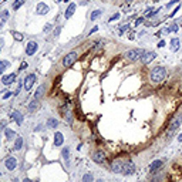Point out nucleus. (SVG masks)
<instances>
[{"label":"nucleus","mask_w":182,"mask_h":182,"mask_svg":"<svg viewBox=\"0 0 182 182\" xmlns=\"http://www.w3.org/2000/svg\"><path fill=\"white\" fill-rule=\"evenodd\" d=\"M168 30H169V31H174V33H175V31H178V24H176V23L171 24V27L168 29Z\"/></svg>","instance_id":"nucleus-30"},{"label":"nucleus","mask_w":182,"mask_h":182,"mask_svg":"<svg viewBox=\"0 0 182 182\" xmlns=\"http://www.w3.org/2000/svg\"><path fill=\"white\" fill-rule=\"evenodd\" d=\"M22 147H23V138L22 137H17V138H16V142H14V149L16 151H20Z\"/></svg>","instance_id":"nucleus-22"},{"label":"nucleus","mask_w":182,"mask_h":182,"mask_svg":"<svg viewBox=\"0 0 182 182\" xmlns=\"http://www.w3.org/2000/svg\"><path fill=\"white\" fill-rule=\"evenodd\" d=\"M101 14H102V12H101V10H94V12L91 13V16H90V19H91V20H97V19H98V17H100V16H101Z\"/></svg>","instance_id":"nucleus-26"},{"label":"nucleus","mask_w":182,"mask_h":182,"mask_svg":"<svg viewBox=\"0 0 182 182\" xmlns=\"http://www.w3.org/2000/svg\"><path fill=\"white\" fill-rule=\"evenodd\" d=\"M10 117H12V120H14L16 122H17V125H22L23 120H24L23 114H22V112H19V111H12V112H10Z\"/></svg>","instance_id":"nucleus-13"},{"label":"nucleus","mask_w":182,"mask_h":182,"mask_svg":"<svg viewBox=\"0 0 182 182\" xmlns=\"http://www.w3.org/2000/svg\"><path fill=\"white\" fill-rule=\"evenodd\" d=\"M36 13L40 16L47 14V13H49V6H47L46 3H39L37 7H36Z\"/></svg>","instance_id":"nucleus-14"},{"label":"nucleus","mask_w":182,"mask_h":182,"mask_svg":"<svg viewBox=\"0 0 182 182\" xmlns=\"http://www.w3.org/2000/svg\"><path fill=\"white\" fill-rule=\"evenodd\" d=\"M83 182H96L94 181V176L91 175V174H86V175H83V179H81Z\"/></svg>","instance_id":"nucleus-27"},{"label":"nucleus","mask_w":182,"mask_h":182,"mask_svg":"<svg viewBox=\"0 0 182 182\" xmlns=\"http://www.w3.org/2000/svg\"><path fill=\"white\" fill-rule=\"evenodd\" d=\"M60 30H61V29H60V27H59V29H57V30H56V31H54V34H56V36H59V33H60Z\"/></svg>","instance_id":"nucleus-42"},{"label":"nucleus","mask_w":182,"mask_h":182,"mask_svg":"<svg viewBox=\"0 0 182 182\" xmlns=\"http://www.w3.org/2000/svg\"><path fill=\"white\" fill-rule=\"evenodd\" d=\"M158 47H159V49H162V47H165V41H164V40H161L159 43H158Z\"/></svg>","instance_id":"nucleus-36"},{"label":"nucleus","mask_w":182,"mask_h":182,"mask_svg":"<svg viewBox=\"0 0 182 182\" xmlns=\"http://www.w3.org/2000/svg\"><path fill=\"white\" fill-rule=\"evenodd\" d=\"M50 29H51V26L50 24H47V26H44V31H49Z\"/></svg>","instance_id":"nucleus-39"},{"label":"nucleus","mask_w":182,"mask_h":182,"mask_svg":"<svg viewBox=\"0 0 182 182\" xmlns=\"http://www.w3.org/2000/svg\"><path fill=\"white\" fill-rule=\"evenodd\" d=\"M178 141H179V142H182V134H179V137H178Z\"/></svg>","instance_id":"nucleus-44"},{"label":"nucleus","mask_w":182,"mask_h":182,"mask_svg":"<svg viewBox=\"0 0 182 182\" xmlns=\"http://www.w3.org/2000/svg\"><path fill=\"white\" fill-rule=\"evenodd\" d=\"M37 50H39V44L36 43V41H30V43L26 46V54H27V56H34Z\"/></svg>","instance_id":"nucleus-8"},{"label":"nucleus","mask_w":182,"mask_h":182,"mask_svg":"<svg viewBox=\"0 0 182 182\" xmlns=\"http://www.w3.org/2000/svg\"><path fill=\"white\" fill-rule=\"evenodd\" d=\"M162 165H164V161L162 159H155V161H152V162L149 164V172H151V174L158 172V171L162 168Z\"/></svg>","instance_id":"nucleus-7"},{"label":"nucleus","mask_w":182,"mask_h":182,"mask_svg":"<svg viewBox=\"0 0 182 182\" xmlns=\"http://www.w3.org/2000/svg\"><path fill=\"white\" fill-rule=\"evenodd\" d=\"M118 17H120V14H118V13H115V14H114V16H112L111 19H110V22H114V20H117V19H118Z\"/></svg>","instance_id":"nucleus-34"},{"label":"nucleus","mask_w":182,"mask_h":182,"mask_svg":"<svg viewBox=\"0 0 182 182\" xmlns=\"http://www.w3.org/2000/svg\"><path fill=\"white\" fill-rule=\"evenodd\" d=\"M182 124V114H178L176 117H174L172 120H171V124H169V128H168V133H167V137L169 138L171 135H172L174 133H175L176 130H178L179 127H181Z\"/></svg>","instance_id":"nucleus-2"},{"label":"nucleus","mask_w":182,"mask_h":182,"mask_svg":"<svg viewBox=\"0 0 182 182\" xmlns=\"http://www.w3.org/2000/svg\"><path fill=\"white\" fill-rule=\"evenodd\" d=\"M125 2H128V3H131V2H134V0H125Z\"/></svg>","instance_id":"nucleus-47"},{"label":"nucleus","mask_w":182,"mask_h":182,"mask_svg":"<svg viewBox=\"0 0 182 182\" xmlns=\"http://www.w3.org/2000/svg\"><path fill=\"white\" fill-rule=\"evenodd\" d=\"M2 26H3V23H2V22H0V27H2Z\"/></svg>","instance_id":"nucleus-49"},{"label":"nucleus","mask_w":182,"mask_h":182,"mask_svg":"<svg viewBox=\"0 0 182 182\" xmlns=\"http://www.w3.org/2000/svg\"><path fill=\"white\" fill-rule=\"evenodd\" d=\"M97 30H98V27H97V26H96V27H94V29H93V30L90 31V34H91V33H96V31H97Z\"/></svg>","instance_id":"nucleus-40"},{"label":"nucleus","mask_w":182,"mask_h":182,"mask_svg":"<svg viewBox=\"0 0 182 182\" xmlns=\"http://www.w3.org/2000/svg\"><path fill=\"white\" fill-rule=\"evenodd\" d=\"M137 171L135 164L130 159H125L124 161V167H122V175H133L134 172Z\"/></svg>","instance_id":"nucleus-4"},{"label":"nucleus","mask_w":182,"mask_h":182,"mask_svg":"<svg viewBox=\"0 0 182 182\" xmlns=\"http://www.w3.org/2000/svg\"><path fill=\"white\" fill-rule=\"evenodd\" d=\"M142 23H144V17H138V19L135 20V23H134V24H135V26H139V24H142Z\"/></svg>","instance_id":"nucleus-31"},{"label":"nucleus","mask_w":182,"mask_h":182,"mask_svg":"<svg viewBox=\"0 0 182 182\" xmlns=\"http://www.w3.org/2000/svg\"><path fill=\"white\" fill-rule=\"evenodd\" d=\"M161 181H162V176H159V175H157V176L152 178V182H161Z\"/></svg>","instance_id":"nucleus-32"},{"label":"nucleus","mask_w":182,"mask_h":182,"mask_svg":"<svg viewBox=\"0 0 182 182\" xmlns=\"http://www.w3.org/2000/svg\"><path fill=\"white\" fill-rule=\"evenodd\" d=\"M105 152H102V151H96L93 154V161L96 164H104L105 162Z\"/></svg>","instance_id":"nucleus-11"},{"label":"nucleus","mask_w":182,"mask_h":182,"mask_svg":"<svg viewBox=\"0 0 182 182\" xmlns=\"http://www.w3.org/2000/svg\"><path fill=\"white\" fill-rule=\"evenodd\" d=\"M4 128V121H2V122H0V130H3Z\"/></svg>","instance_id":"nucleus-41"},{"label":"nucleus","mask_w":182,"mask_h":182,"mask_svg":"<svg viewBox=\"0 0 182 182\" xmlns=\"http://www.w3.org/2000/svg\"><path fill=\"white\" fill-rule=\"evenodd\" d=\"M23 182H33V181H31V179H29V178H24V179H23Z\"/></svg>","instance_id":"nucleus-43"},{"label":"nucleus","mask_w":182,"mask_h":182,"mask_svg":"<svg viewBox=\"0 0 182 182\" xmlns=\"http://www.w3.org/2000/svg\"><path fill=\"white\" fill-rule=\"evenodd\" d=\"M176 12H179V6H178V7H176V9H175V10H174V12H172V13H171V17H174V16H175V14H176Z\"/></svg>","instance_id":"nucleus-37"},{"label":"nucleus","mask_w":182,"mask_h":182,"mask_svg":"<svg viewBox=\"0 0 182 182\" xmlns=\"http://www.w3.org/2000/svg\"><path fill=\"white\" fill-rule=\"evenodd\" d=\"M57 125H59V121L56 118H49L47 120V127L49 128H57Z\"/></svg>","instance_id":"nucleus-21"},{"label":"nucleus","mask_w":182,"mask_h":182,"mask_svg":"<svg viewBox=\"0 0 182 182\" xmlns=\"http://www.w3.org/2000/svg\"><path fill=\"white\" fill-rule=\"evenodd\" d=\"M124 161L125 159H114L111 164V169L115 174H122V167H124Z\"/></svg>","instance_id":"nucleus-6"},{"label":"nucleus","mask_w":182,"mask_h":182,"mask_svg":"<svg viewBox=\"0 0 182 182\" xmlns=\"http://www.w3.org/2000/svg\"><path fill=\"white\" fill-rule=\"evenodd\" d=\"M96 182H105V181H104V179H102V178H101V179H97V181H96Z\"/></svg>","instance_id":"nucleus-45"},{"label":"nucleus","mask_w":182,"mask_h":182,"mask_svg":"<svg viewBox=\"0 0 182 182\" xmlns=\"http://www.w3.org/2000/svg\"><path fill=\"white\" fill-rule=\"evenodd\" d=\"M179 43H181L179 39H172V40H171V50H172V51H178V50H179Z\"/></svg>","instance_id":"nucleus-19"},{"label":"nucleus","mask_w":182,"mask_h":182,"mask_svg":"<svg viewBox=\"0 0 182 182\" xmlns=\"http://www.w3.org/2000/svg\"><path fill=\"white\" fill-rule=\"evenodd\" d=\"M44 94H46V86H44V84H41V86L36 90V93H34V100H40Z\"/></svg>","instance_id":"nucleus-16"},{"label":"nucleus","mask_w":182,"mask_h":182,"mask_svg":"<svg viewBox=\"0 0 182 182\" xmlns=\"http://www.w3.org/2000/svg\"><path fill=\"white\" fill-rule=\"evenodd\" d=\"M61 155H63V158H64L65 165H68V158H70V149H68V147H67V148H63Z\"/></svg>","instance_id":"nucleus-23"},{"label":"nucleus","mask_w":182,"mask_h":182,"mask_svg":"<svg viewBox=\"0 0 182 182\" xmlns=\"http://www.w3.org/2000/svg\"><path fill=\"white\" fill-rule=\"evenodd\" d=\"M10 96H12V93H10V91H9V93H6V94H4V96H3V98L6 100V98H9Z\"/></svg>","instance_id":"nucleus-38"},{"label":"nucleus","mask_w":182,"mask_h":182,"mask_svg":"<svg viewBox=\"0 0 182 182\" xmlns=\"http://www.w3.org/2000/svg\"><path fill=\"white\" fill-rule=\"evenodd\" d=\"M24 2H26V0H16L14 3H13V10H19L20 7L24 4Z\"/></svg>","instance_id":"nucleus-25"},{"label":"nucleus","mask_w":182,"mask_h":182,"mask_svg":"<svg viewBox=\"0 0 182 182\" xmlns=\"http://www.w3.org/2000/svg\"><path fill=\"white\" fill-rule=\"evenodd\" d=\"M26 68H27V63H22V64H20V68H19V70H26Z\"/></svg>","instance_id":"nucleus-35"},{"label":"nucleus","mask_w":182,"mask_h":182,"mask_svg":"<svg viewBox=\"0 0 182 182\" xmlns=\"http://www.w3.org/2000/svg\"><path fill=\"white\" fill-rule=\"evenodd\" d=\"M178 2H179V0H171L169 3L167 4V7H171V6H174V4H176V3H178Z\"/></svg>","instance_id":"nucleus-33"},{"label":"nucleus","mask_w":182,"mask_h":182,"mask_svg":"<svg viewBox=\"0 0 182 182\" xmlns=\"http://www.w3.org/2000/svg\"><path fill=\"white\" fill-rule=\"evenodd\" d=\"M7 67H9V63L7 61H0V75L3 74L4 70H6Z\"/></svg>","instance_id":"nucleus-28"},{"label":"nucleus","mask_w":182,"mask_h":182,"mask_svg":"<svg viewBox=\"0 0 182 182\" xmlns=\"http://www.w3.org/2000/svg\"><path fill=\"white\" fill-rule=\"evenodd\" d=\"M0 145H2V142H0Z\"/></svg>","instance_id":"nucleus-50"},{"label":"nucleus","mask_w":182,"mask_h":182,"mask_svg":"<svg viewBox=\"0 0 182 182\" xmlns=\"http://www.w3.org/2000/svg\"><path fill=\"white\" fill-rule=\"evenodd\" d=\"M4 165H6V168L9 171H13L17 167V159H16L14 157H7L6 161H4Z\"/></svg>","instance_id":"nucleus-12"},{"label":"nucleus","mask_w":182,"mask_h":182,"mask_svg":"<svg viewBox=\"0 0 182 182\" xmlns=\"http://www.w3.org/2000/svg\"><path fill=\"white\" fill-rule=\"evenodd\" d=\"M144 50L142 49H133V50H128V51L125 53V59L131 60V61H137V60H141L142 56H144Z\"/></svg>","instance_id":"nucleus-3"},{"label":"nucleus","mask_w":182,"mask_h":182,"mask_svg":"<svg viewBox=\"0 0 182 182\" xmlns=\"http://www.w3.org/2000/svg\"><path fill=\"white\" fill-rule=\"evenodd\" d=\"M39 107H40V104H39V100H34L33 98V101L29 104V111H36Z\"/></svg>","instance_id":"nucleus-20"},{"label":"nucleus","mask_w":182,"mask_h":182,"mask_svg":"<svg viewBox=\"0 0 182 182\" xmlns=\"http://www.w3.org/2000/svg\"><path fill=\"white\" fill-rule=\"evenodd\" d=\"M155 57H157V53L155 51H145L144 56H142V59H141V61L144 63V64H149Z\"/></svg>","instance_id":"nucleus-10"},{"label":"nucleus","mask_w":182,"mask_h":182,"mask_svg":"<svg viewBox=\"0 0 182 182\" xmlns=\"http://www.w3.org/2000/svg\"><path fill=\"white\" fill-rule=\"evenodd\" d=\"M152 2H154V3H158V2H159V0H152Z\"/></svg>","instance_id":"nucleus-46"},{"label":"nucleus","mask_w":182,"mask_h":182,"mask_svg":"<svg viewBox=\"0 0 182 182\" xmlns=\"http://www.w3.org/2000/svg\"><path fill=\"white\" fill-rule=\"evenodd\" d=\"M34 83H36V74H29L27 77L24 78V90L26 91L31 90V87L34 86Z\"/></svg>","instance_id":"nucleus-9"},{"label":"nucleus","mask_w":182,"mask_h":182,"mask_svg":"<svg viewBox=\"0 0 182 182\" xmlns=\"http://www.w3.org/2000/svg\"><path fill=\"white\" fill-rule=\"evenodd\" d=\"M14 80H16V74H14V73H12V74H9V75H3L2 83H3L4 86H10L12 83H14Z\"/></svg>","instance_id":"nucleus-15"},{"label":"nucleus","mask_w":182,"mask_h":182,"mask_svg":"<svg viewBox=\"0 0 182 182\" xmlns=\"http://www.w3.org/2000/svg\"><path fill=\"white\" fill-rule=\"evenodd\" d=\"M75 7H77V6H75L74 3H70V4H68L67 10H65V13H64V17H65V19H70L71 16L74 14V12H75Z\"/></svg>","instance_id":"nucleus-17"},{"label":"nucleus","mask_w":182,"mask_h":182,"mask_svg":"<svg viewBox=\"0 0 182 182\" xmlns=\"http://www.w3.org/2000/svg\"><path fill=\"white\" fill-rule=\"evenodd\" d=\"M77 61V53H68L67 56L64 57V60H63V65H64L65 68H68V67H71V65L74 64V63Z\"/></svg>","instance_id":"nucleus-5"},{"label":"nucleus","mask_w":182,"mask_h":182,"mask_svg":"<svg viewBox=\"0 0 182 182\" xmlns=\"http://www.w3.org/2000/svg\"><path fill=\"white\" fill-rule=\"evenodd\" d=\"M63 142H64V135H63L61 133L54 134V145H56V147H61Z\"/></svg>","instance_id":"nucleus-18"},{"label":"nucleus","mask_w":182,"mask_h":182,"mask_svg":"<svg viewBox=\"0 0 182 182\" xmlns=\"http://www.w3.org/2000/svg\"><path fill=\"white\" fill-rule=\"evenodd\" d=\"M13 37L16 39L17 41H20V40H23V34H20V33H17V31H13Z\"/></svg>","instance_id":"nucleus-29"},{"label":"nucleus","mask_w":182,"mask_h":182,"mask_svg":"<svg viewBox=\"0 0 182 182\" xmlns=\"http://www.w3.org/2000/svg\"><path fill=\"white\" fill-rule=\"evenodd\" d=\"M165 77H167V71H165V68H164V67H161V65L152 68L151 74H149V80H151L152 84L162 83V81L165 80Z\"/></svg>","instance_id":"nucleus-1"},{"label":"nucleus","mask_w":182,"mask_h":182,"mask_svg":"<svg viewBox=\"0 0 182 182\" xmlns=\"http://www.w3.org/2000/svg\"><path fill=\"white\" fill-rule=\"evenodd\" d=\"M64 2H65V3H68V2H70V0H64Z\"/></svg>","instance_id":"nucleus-48"},{"label":"nucleus","mask_w":182,"mask_h":182,"mask_svg":"<svg viewBox=\"0 0 182 182\" xmlns=\"http://www.w3.org/2000/svg\"><path fill=\"white\" fill-rule=\"evenodd\" d=\"M6 138L7 139H14L16 137H17V134H16V131H13V130H6Z\"/></svg>","instance_id":"nucleus-24"}]
</instances>
